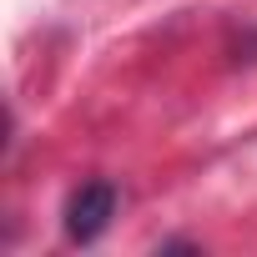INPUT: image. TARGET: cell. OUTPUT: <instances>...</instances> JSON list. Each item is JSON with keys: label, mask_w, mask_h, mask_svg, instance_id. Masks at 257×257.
Listing matches in <instances>:
<instances>
[{"label": "cell", "mask_w": 257, "mask_h": 257, "mask_svg": "<svg viewBox=\"0 0 257 257\" xmlns=\"http://www.w3.org/2000/svg\"><path fill=\"white\" fill-rule=\"evenodd\" d=\"M111 217H116V187L111 182H81L66 202V237L71 242H96Z\"/></svg>", "instance_id": "cell-1"}]
</instances>
